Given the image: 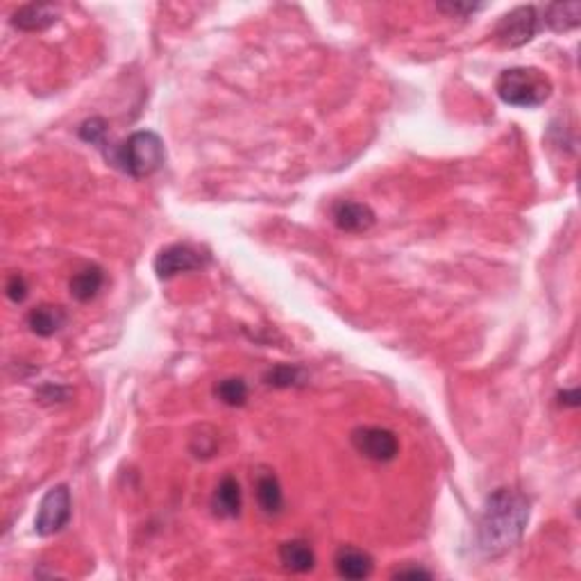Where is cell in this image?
Segmentation results:
<instances>
[{
  "label": "cell",
  "mask_w": 581,
  "mask_h": 581,
  "mask_svg": "<svg viewBox=\"0 0 581 581\" xmlns=\"http://www.w3.org/2000/svg\"><path fill=\"white\" fill-rule=\"evenodd\" d=\"M529 522V500L513 489H498L486 498L477 522V548L483 557H502L520 543Z\"/></svg>",
  "instance_id": "obj_1"
},
{
  "label": "cell",
  "mask_w": 581,
  "mask_h": 581,
  "mask_svg": "<svg viewBox=\"0 0 581 581\" xmlns=\"http://www.w3.org/2000/svg\"><path fill=\"white\" fill-rule=\"evenodd\" d=\"M500 98L513 108H540L552 96V80L534 66H513L500 73L495 84Z\"/></svg>",
  "instance_id": "obj_2"
},
{
  "label": "cell",
  "mask_w": 581,
  "mask_h": 581,
  "mask_svg": "<svg viewBox=\"0 0 581 581\" xmlns=\"http://www.w3.org/2000/svg\"><path fill=\"white\" fill-rule=\"evenodd\" d=\"M108 159L127 175L148 177L164 166L166 148H164V141L159 139V135L141 130L127 136V141H123L112 153H108Z\"/></svg>",
  "instance_id": "obj_3"
},
{
  "label": "cell",
  "mask_w": 581,
  "mask_h": 581,
  "mask_svg": "<svg viewBox=\"0 0 581 581\" xmlns=\"http://www.w3.org/2000/svg\"><path fill=\"white\" fill-rule=\"evenodd\" d=\"M540 16L536 7L522 5L504 14L495 25V42L504 48H520L539 34Z\"/></svg>",
  "instance_id": "obj_4"
},
{
  "label": "cell",
  "mask_w": 581,
  "mask_h": 581,
  "mask_svg": "<svg viewBox=\"0 0 581 581\" xmlns=\"http://www.w3.org/2000/svg\"><path fill=\"white\" fill-rule=\"evenodd\" d=\"M70 511H73V500H70V491L66 483L52 486L46 495H43L42 504H39L37 518H34V531L39 536H52L60 534L70 520Z\"/></svg>",
  "instance_id": "obj_5"
},
{
  "label": "cell",
  "mask_w": 581,
  "mask_h": 581,
  "mask_svg": "<svg viewBox=\"0 0 581 581\" xmlns=\"http://www.w3.org/2000/svg\"><path fill=\"white\" fill-rule=\"evenodd\" d=\"M350 443L359 454L377 464L393 461L400 454V441L391 429L384 427H357L350 434Z\"/></svg>",
  "instance_id": "obj_6"
},
{
  "label": "cell",
  "mask_w": 581,
  "mask_h": 581,
  "mask_svg": "<svg viewBox=\"0 0 581 581\" xmlns=\"http://www.w3.org/2000/svg\"><path fill=\"white\" fill-rule=\"evenodd\" d=\"M205 266L201 252L196 248L186 246V243H175V246L164 248L155 259V273L159 279H171L180 273L198 270Z\"/></svg>",
  "instance_id": "obj_7"
},
{
  "label": "cell",
  "mask_w": 581,
  "mask_h": 581,
  "mask_svg": "<svg viewBox=\"0 0 581 581\" xmlns=\"http://www.w3.org/2000/svg\"><path fill=\"white\" fill-rule=\"evenodd\" d=\"M332 219H334V225L341 232L359 234L366 232V230H370L372 225H375V211L368 205H363V202L343 201L339 202V205H334Z\"/></svg>",
  "instance_id": "obj_8"
},
{
  "label": "cell",
  "mask_w": 581,
  "mask_h": 581,
  "mask_svg": "<svg viewBox=\"0 0 581 581\" xmlns=\"http://www.w3.org/2000/svg\"><path fill=\"white\" fill-rule=\"evenodd\" d=\"M60 16V7L52 3H30V5L19 7L12 16V25L23 33H42V30L51 28L57 23Z\"/></svg>",
  "instance_id": "obj_9"
},
{
  "label": "cell",
  "mask_w": 581,
  "mask_h": 581,
  "mask_svg": "<svg viewBox=\"0 0 581 581\" xmlns=\"http://www.w3.org/2000/svg\"><path fill=\"white\" fill-rule=\"evenodd\" d=\"M334 567L343 579H368L375 561L370 554L359 548H341L334 557Z\"/></svg>",
  "instance_id": "obj_10"
},
{
  "label": "cell",
  "mask_w": 581,
  "mask_h": 581,
  "mask_svg": "<svg viewBox=\"0 0 581 581\" xmlns=\"http://www.w3.org/2000/svg\"><path fill=\"white\" fill-rule=\"evenodd\" d=\"M279 561H282L284 570L305 575V572H312L314 566H316V554L309 548L307 540L294 539L279 545Z\"/></svg>",
  "instance_id": "obj_11"
},
{
  "label": "cell",
  "mask_w": 581,
  "mask_h": 581,
  "mask_svg": "<svg viewBox=\"0 0 581 581\" xmlns=\"http://www.w3.org/2000/svg\"><path fill=\"white\" fill-rule=\"evenodd\" d=\"M241 486H239V482L232 474H228L216 486L214 498H211V509H214V513L219 518H237L241 513Z\"/></svg>",
  "instance_id": "obj_12"
},
{
  "label": "cell",
  "mask_w": 581,
  "mask_h": 581,
  "mask_svg": "<svg viewBox=\"0 0 581 581\" xmlns=\"http://www.w3.org/2000/svg\"><path fill=\"white\" fill-rule=\"evenodd\" d=\"M255 495L264 513H279L284 507L282 483L273 473H261L255 479Z\"/></svg>",
  "instance_id": "obj_13"
},
{
  "label": "cell",
  "mask_w": 581,
  "mask_h": 581,
  "mask_svg": "<svg viewBox=\"0 0 581 581\" xmlns=\"http://www.w3.org/2000/svg\"><path fill=\"white\" fill-rule=\"evenodd\" d=\"M103 282H105V273L103 268H98V266H89V268L80 270V273H75L73 277H70V295H73L78 303H89V300H93L96 295H98V291L103 288Z\"/></svg>",
  "instance_id": "obj_14"
},
{
  "label": "cell",
  "mask_w": 581,
  "mask_h": 581,
  "mask_svg": "<svg viewBox=\"0 0 581 581\" xmlns=\"http://www.w3.org/2000/svg\"><path fill=\"white\" fill-rule=\"evenodd\" d=\"M66 312L55 305H42V307L33 309L28 316L30 330L37 336H52L64 327Z\"/></svg>",
  "instance_id": "obj_15"
},
{
  "label": "cell",
  "mask_w": 581,
  "mask_h": 581,
  "mask_svg": "<svg viewBox=\"0 0 581 581\" xmlns=\"http://www.w3.org/2000/svg\"><path fill=\"white\" fill-rule=\"evenodd\" d=\"M545 25H549L557 33L576 28L581 23V3H554L545 7Z\"/></svg>",
  "instance_id": "obj_16"
},
{
  "label": "cell",
  "mask_w": 581,
  "mask_h": 581,
  "mask_svg": "<svg viewBox=\"0 0 581 581\" xmlns=\"http://www.w3.org/2000/svg\"><path fill=\"white\" fill-rule=\"evenodd\" d=\"M214 396L228 407H243L248 400V384L241 377H230L216 384Z\"/></svg>",
  "instance_id": "obj_17"
},
{
  "label": "cell",
  "mask_w": 581,
  "mask_h": 581,
  "mask_svg": "<svg viewBox=\"0 0 581 581\" xmlns=\"http://www.w3.org/2000/svg\"><path fill=\"white\" fill-rule=\"evenodd\" d=\"M80 139L87 141V144L91 145H98V148L105 150V145H108V123H105V118H89V121H84L82 126H80L78 130Z\"/></svg>",
  "instance_id": "obj_18"
},
{
  "label": "cell",
  "mask_w": 581,
  "mask_h": 581,
  "mask_svg": "<svg viewBox=\"0 0 581 581\" xmlns=\"http://www.w3.org/2000/svg\"><path fill=\"white\" fill-rule=\"evenodd\" d=\"M303 381V370L295 366H275L266 372V384L275 389H288Z\"/></svg>",
  "instance_id": "obj_19"
},
{
  "label": "cell",
  "mask_w": 581,
  "mask_h": 581,
  "mask_svg": "<svg viewBox=\"0 0 581 581\" xmlns=\"http://www.w3.org/2000/svg\"><path fill=\"white\" fill-rule=\"evenodd\" d=\"M5 294H7V298H10L12 303H16V305L23 303V300L28 298V282H25L23 275L14 273L10 279H7Z\"/></svg>",
  "instance_id": "obj_20"
},
{
  "label": "cell",
  "mask_w": 581,
  "mask_h": 581,
  "mask_svg": "<svg viewBox=\"0 0 581 581\" xmlns=\"http://www.w3.org/2000/svg\"><path fill=\"white\" fill-rule=\"evenodd\" d=\"M483 3H438V10L447 12V14H459V16H468L474 14V12L483 10Z\"/></svg>",
  "instance_id": "obj_21"
},
{
  "label": "cell",
  "mask_w": 581,
  "mask_h": 581,
  "mask_svg": "<svg viewBox=\"0 0 581 581\" xmlns=\"http://www.w3.org/2000/svg\"><path fill=\"white\" fill-rule=\"evenodd\" d=\"M393 579H432V572L425 567H400L393 572Z\"/></svg>",
  "instance_id": "obj_22"
},
{
  "label": "cell",
  "mask_w": 581,
  "mask_h": 581,
  "mask_svg": "<svg viewBox=\"0 0 581 581\" xmlns=\"http://www.w3.org/2000/svg\"><path fill=\"white\" fill-rule=\"evenodd\" d=\"M561 402H566V405L570 407H576L579 405V391H570V393H561Z\"/></svg>",
  "instance_id": "obj_23"
}]
</instances>
